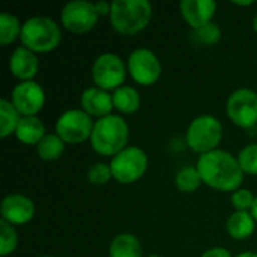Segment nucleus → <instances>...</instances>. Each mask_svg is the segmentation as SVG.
Wrapping results in <instances>:
<instances>
[{"label":"nucleus","instance_id":"8","mask_svg":"<svg viewBox=\"0 0 257 257\" xmlns=\"http://www.w3.org/2000/svg\"><path fill=\"white\" fill-rule=\"evenodd\" d=\"M95 120L81 108L66 110L59 116L54 125V133L65 142V145H81L90 140Z\"/></svg>","mask_w":257,"mask_h":257},{"label":"nucleus","instance_id":"24","mask_svg":"<svg viewBox=\"0 0 257 257\" xmlns=\"http://www.w3.org/2000/svg\"><path fill=\"white\" fill-rule=\"evenodd\" d=\"M203 184L202 181V176L197 170L196 166H187V167H182L176 176H175V185L176 188L181 191V193H185V194H190V193H194L200 188V185Z\"/></svg>","mask_w":257,"mask_h":257},{"label":"nucleus","instance_id":"17","mask_svg":"<svg viewBox=\"0 0 257 257\" xmlns=\"http://www.w3.org/2000/svg\"><path fill=\"white\" fill-rule=\"evenodd\" d=\"M47 130H45V123L42 122L41 117L38 116H26L21 117L17 131H15V137L20 143L26 145V146H38V143L47 136Z\"/></svg>","mask_w":257,"mask_h":257},{"label":"nucleus","instance_id":"37","mask_svg":"<svg viewBox=\"0 0 257 257\" xmlns=\"http://www.w3.org/2000/svg\"><path fill=\"white\" fill-rule=\"evenodd\" d=\"M148 257H161V256H148Z\"/></svg>","mask_w":257,"mask_h":257},{"label":"nucleus","instance_id":"14","mask_svg":"<svg viewBox=\"0 0 257 257\" xmlns=\"http://www.w3.org/2000/svg\"><path fill=\"white\" fill-rule=\"evenodd\" d=\"M179 11L184 21L193 30H197L212 23L217 12V3L214 0H182Z\"/></svg>","mask_w":257,"mask_h":257},{"label":"nucleus","instance_id":"16","mask_svg":"<svg viewBox=\"0 0 257 257\" xmlns=\"http://www.w3.org/2000/svg\"><path fill=\"white\" fill-rule=\"evenodd\" d=\"M9 71L17 80H20V83L33 81L39 71L38 54L27 50L23 45L15 48L9 57Z\"/></svg>","mask_w":257,"mask_h":257},{"label":"nucleus","instance_id":"3","mask_svg":"<svg viewBox=\"0 0 257 257\" xmlns=\"http://www.w3.org/2000/svg\"><path fill=\"white\" fill-rule=\"evenodd\" d=\"M152 14L154 9L148 0H114L111 2L110 23L116 33L133 36L149 26Z\"/></svg>","mask_w":257,"mask_h":257},{"label":"nucleus","instance_id":"32","mask_svg":"<svg viewBox=\"0 0 257 257\" xmlns=\"http://www.w3.org/2000/svg\"><path fill=\"white\" fill-rule=\"evenodd\" d=\"M233 5L241 6V8H245V6H251V5H254V2H253V0H248V2H233Z\"/></svg>","mask_w":257,"mask_h":257},{"label":"nucleus","instance_id":"35","mask_svg":"<svg viewBox=\"0 0 257 257\" xmlns=\"http://www.w3.org/2000/svg\"><path fill=\"white\" fill-rule=\"evenodd\" d=\"M251 24H253V29H254V32L257 33V14L254 15V17H253V23H251Z\"/></svg>","mask_w":257,"mask_h":257},{"label":"nucleus","instance_id":"22","mask_svg":"<svg viewBox=\"0 0 257 257\" xmlns=\"http://www.w3.org/2000/svg\"><path fill=\"white\" fill-rule=\"evenodd\" d=\"M65 142L54 133V134H47L36 146V154L42 161L51 163L57 161L63 152H65Z\"/></svg>","mask_w":257,"mask_h":257},{"label":"nucleus","instance_id":"7","mask_svg":"<svg viewBox=\"0 0 257 257\" xmlns=\"http://www.w3.org/2000/svg\"><path fill=\"white\" fill-rule=\"evenodd\" d=\"M128 74L126 63L123 59L114 53H104L98 56L92 65L90 75L96 87L102 90H117L123 86Z\"/></svg>","mask_w":257,"mask_h":257},{"label":"nucleus","instance_id":"31","mask_svg":"<svg viewBox=\"0 0 257 257\" xmlns=\"http://www.w3.org/2000/svg\"><path fill=\"white\" fill-rule=\"evenodd\" d=\"M95 8H96V12L99 17H110L111 14V3L110 2H105V0H99L95 3Z\"/></svg>","mask_w":257,"mask_h":257},{"label":"nucleus","instance_id":"19","mask_svg":"<svg viewBox=\"0 0 257 257\" xmlns=\"http://www.w3.org/2000/svg\"><path fill=\"white\" fill-rule=\"evenodd\" d=\"M110 257H143V247L139 238L133 233H119L113 238L108 247Z\"/></svg>","mask_w":257,"mask_h":257},{"label":"nucleus","instance_id":"27","mask_svg":"<svg viewBox=\"0 0 257 257\" xmlns=\"http://www.w3.org/2000/svg\"><path fill=\"white\" fill-rule=\"evenodd\" d=\"M193 38L200 45H214L221 39V29L212 21L197 30H193Z\"/></svg>","mask_w":257,"mask_h":257},{"label":"nucleus","instance_id":"28","mask_svg":"<svg viewBox=\"0 0 257 257\" xmlns=\"http://www.w3.org/2000/svg\"><path fill=\"white\" fill-rule=\"evenodd\" d=\"M87 179L92 185H105L113 179L111 167L107 163H95L87 170Z\"/></svg>","mask_w":257,"mask_h":257},{"label":"nucleus","instance_id":"29","mask_svg":"<svg viewBox=\"0 0 257 257\" xmlns=\"http://www.w3.org/2000/svg\"><path fill=\"white\" fill-rule=\"evenodd\" d=\"M232 205L235 208V211H242V212H250L253 205H254V200H256V196L253 194L251 190L248 188H239L236 191L232 193Z\"/></svg>","mask_w":257,"mask_h":257},{"label":"nucleus","instance_id":"5","mask_svg":"<svg viewBox=\"0 0 257 257\" xmlns=\"http://www.w3.org/2000/svg\"><path fill=\"white\" fill-rule=\"evenodd\" d=\"M223 140V125L212 114H200L191 120L187 128L185 142L187 146L199 154L205 155L217 151Z\"/></svg>","mask_w":257,"mask_h":257},{"label":"nucleus","instance_id":"26","mask_svg":"<svg viewBox=\"0 0 257 257\" xmlns=\"http://www.w3.org/2000/svg\"><path fill=\"white\" fill-rule=\"evenodd\" d=\"M238 161L244 175L257 176V143L244 146L238 154Z\"/></svg>","mask_w":257,"mask_h":257},{"label":"nucleus","instance_id":"21","mask_svg":"<svg viewBox=\"0 0 257 257\" xmlns=\"http://www.w3.org/2000/svg\"><path fill=\"white\" fill-rule=\"evenodd\" d=\"M21 117L23 116L14 107L11 99L2 98L0 99V137L8 139L9 136L15 134Z\"/></svg>","mask_w":257,"mask_h":257},{"label":"nucleus","instance_id":"12","mask_svg":"<svg viewBox=\"0 0 257 257\" xmlns=\"http://www.w3.org/2000/svg\"><path fill=\"white\" fill-rule=\"evenodd\" d=\"M11 102L23 117L38 116L45 105V92L35 80L23 81L12 89Z\"/></svg>","mask_w":257,"mask_h":257},{"label":"nucleus","instance_id":"20","mask_svg":"<svg viewBox=\"0 0 257 257\" xmlns=\"http://www.w3.org/2000/svg\"><path fill=\"white\" fill-rule=\"evenodd\" d=\"M113 105L120 114H134L142 105V98L137 89L131 86H122L113 93Z\"/></svg>","mask_w":257,"mask_h":257},{"label":"nucleus","instance_id":"6","mask_svg":"<svg viewBox=\"0 0 257 257\" xmlns=\"http://www.w3.org/2000/svg\"><path fill=\"white\" fill-rule=\"evenodd\" d=\"M113 179L122 185L140 181L148 170V155L137 146H128L110 160Z\"/></svg>","mask_w":257,"mask_h":257},{"label":"nucleus","instance_id":"34","mask_svg":"<svg viewBox=\"0 0 257 257\" xmlns=\"http://www.w3.org/2000/svg\"><path fill=\"white\" fill-rule=\"evenodd\" d=\"M251 215H253V218L256 220L257 223V196H256V200H254V205H253V208H251Z\"/></svg>","mask_w":257,"mask_h":257},{"label":"nucleus","instance_id":"36","mask_svg":"<svg viewBox=\"0 0 257 257\" xmlns=\"http://www.w3.org/2000/svg\"><path fill=\"white\" fill-rule=\"evenodd\" d=\"M39 257H54V256H39Z\"/></svg>","mask_w":257,"mask_h":257},{"label":"nucleus","instance_id":"25","mask_svg":"<svg viewBox=\"0 0 257 257\" xmlns=\"http://www.w3.org/2000/svg\"><path fill=\"white\" fill-rule=\"evenodd\" d=\"M18 245V233L14 226L0 221V256H11Z\"/></svg>","mask_w":257,"mask_h":257},{"label":"nucleus","instance_id":"1","mask_svg":"<svg viewBox=\"0 0 257 257\" xmlns=\"http://www.w3.org/2000/svg\"><path fill=\"white\" fill-rule=\"evenodd\" d=\"M202 181L212 190L221 193H233L241 188L244 172L239 166L238 157L230 152L217 149L200 155L196 164Z\"/></svg>","mask_w":257,"mask_h":257},{"label":"nucleus","instance_id":"13","mask_svg":"<svg viewBox=\"0 0 257 257\" xmlns=\"http://www.w3.org/2000/svg\"><path fill=\"white\" fill-rule=\"evenodd\" d=\"M35 212H36V206L33 200L18 193L6 196L0 205L2 221H6L14 227L30 223L35 217Z\"/></svg>","mask_w":257,"mask_h":257},{"label":"nucleus","instance_id":"4","mask_svg":"<svg viewBox=\"0 0 257 257\" xmlns=\"http://www.w3.org/2000/svg\"><path fill=\"white\" fill-rule=\"evenodd\" d=\"M20 41L35 54H47L60 45L62 30L50 17H32L24 21Z\"/></svg>","mask_w":257,"mask_h":257},{"label":"nucleus","instance_id":"18","mask_svg":"<svg viewBox=\"0 0 257 257\" xmlns=\"http://www.w3.org/2000/svg\"><path fill=\"white\" fill-rule=\"evenodd\" d=\"M226 230L229 236L235 241H242L250 238L256 230V220L251 212L235 211L226 223Z\"/></svg>","mask_w":257,"mask_h":257},{"label":"nucleus","instance_id":"23","mask_svg":"<svg viewBox=\"0 0 257 257\" xmlns=\"http://www.w3.org/2000/svg\"><path fill=\"white\" fill-rule=\"evenodd\" d=\"M21 30H23V24L15 15L9 12L0 14V44L3 47L11 45L17 39H20Z\"/></svg>","mask_w":257,"mask_h":257},{"label":"nucleus","instance_id":"2","mask_svg":"<svg viewBox=\"0 0 257 257\" xmlns=\"http://www.w3.org/2000/svg\"><path fill=\"white\" fill-rule=\"evenodd\" d=\"M92 149L102 157H116L130 142V126L120 114H110L95 120L90 136Z\"/></svg>","mask_w":257,"mask_h":257},{"label":"nucleus","instance_id":"11","mask_svg":"<svg viewBox=\"0 0 257 257\" xmlns=\"http://www.w3.org/2000/svg\"><path fill=\"white\" fill-rule=\"evenodd\" d=\"M226 113L230 122L242 130H250L257 125V92L248 87L235 90L227 102Z\"/></svg>","mask_w":257,"mask_h":257},{"label":"nucleus","instance_id":"15","mask_svg":"<svg viewBox=\"0 0 257 257\" xmlns=\"http://www.w3.org/2000/svg\"><path fill=\"white\" fill-rule=\"evenodd\" d=\"M80 108L87 113L92 119H102L113 114V95L96 86L86 89L80 96Z\"/></svg>","mask_w":257,"mask_h":257},{"label":"nucleus","instance_id":"30","mask_svg":"<svg viewBox=\"0 0 257 257\" xmlns=\"http://www.w3.org/2000/svg\"><path fill=\"white\" fill-rule=\"evenodd\" d=\"M200 257H232V254L224 247H212V248L206 250Z\"/></svg>","mask_w":257,"mask_h":257},{"label":"nucleus","instance_id":"9","mask_svg":"<svg viewBox=\"0 0 257 257\" xmlns=\"http://www.w3.org/2000/svg\"><path fill=\"white\" fill-rule=\"evenodd\" d=\"M126 68L133 81L145 87L157 84L163 72V66L158 56L152 50L143 47L136 48L130 53Z\"/></svg>","mask_w":257,"mask_h":257},{"label":"nucleus","instance_id":"10","mask_svg":"<svg viewBox=\"0 0 257 257\" xmlns=\"http://www.w3.org/2000/svg\"><path fill=\"white\" fill-rule=\"evenodd\" d=\"M99 15L95 3L87 0H72L66 3L60 12L62 27L74 35H84L95 29Z\"/></svg>","mask_w":257,"mask_h":257},{"label":"nucleus","instance_id":"33","mask_svg":"<svg viewBox=\"0 0 257 257\" xmlns=\"http://www.w3.org/2000/svg\"><path fill=\"white\" fill-rule=\"evenodd\" d=\"M236 257H257L256 251H244L241 254H238Z\"/></svg>","mask_w":257,"mask_h":257}]
</instances>
